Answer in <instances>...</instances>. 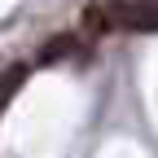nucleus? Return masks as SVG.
<instances>
[{
    "label": "nucleus",
    "mask_w": 158,
    "mask_h": 158,
    "mask_svg": "<svg viewBox=\"0 0 158 158\" xmlns=\"http://www.w3.org/2000/svg\"><path fill=\"white\" fill-rule=\"evenodd\" d=\"M118 22H123V27H136V31H145V27H158V9H149V5L123 9V13H118Z\"/></svg>",
    "instance_id": "obj_1"
},
{
    "label": "nucleus",
    "mask_w": 158,
    "mask_h": 158,
    "mask_svg": "<svg viewBox=\"0 0 158 158\" xmlns=\"http://www.w3.org/2000/svg\"><path fill=\"white\" fill-rule=\"evenodd\" d=\"M22 75H27V70H22V66H18V70H9L5 79H0V106H5V101H9V97L18 92V84H22Z\"/></svg>",
    "instance_id": "obj_2"
}]
</instances>
